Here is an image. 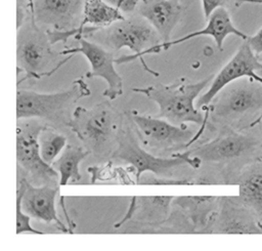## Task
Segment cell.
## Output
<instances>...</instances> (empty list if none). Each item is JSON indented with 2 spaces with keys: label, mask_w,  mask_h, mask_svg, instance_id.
Segmentation results:
<instances>
[{
  "label": "cell",
  "mask_w": 262,
  "mask_h": 251,
  "mask_svg": "<svg viewBox=\"0 0 262 251\" xmlns=\"http://www.w3.org/2000/svg\"><path fill=\"white\" fill-rule=\"evenodd\" d=\"M205 234H262L260 218L237 198L221 197Z\"/></svg>",
  "instance_id": "obj_13"
},
{
  "label": "cell",
  "mask_w": 262,
  "mask_h": 251,
  "mask_svg": "<svg viewBox=\"0 0 262 251\" xmlns=\"http://www.w3.org/2000/svg\"><path fill=\"white\" fill-rule=\"evenodd\" d=\"M238 200L262 220V163H254L243 170L238 179Z\"/></svg>",
  "instance_id": "obj_20"
},
{
  "label": "cell",
  "mask_w": 262,
  "mask_h": 251,
  "mask_svg": "<svg viewBox=\"0 0 262 251\" xmlns=\"http://www.w3.org/2000/svg\"><path fill=\"white\" fill-rule=\"evenodd\" d=\"M52 45L47 30L40 28L31 13L16 35L17 73L25 74L24 80L50 76L73 56L58 59L61 54L53 51Z\"/></svg>",
  "instance_id": "obj_4"
},
{
  "label": "cell",
  "mask_w": 262,
  "mask_h": 251,
  "mask_svg": "<svg viewBox=\"0 0 262 251\" xmlns=\"http://www.w3.org/2000/svg\"><path fill=\"white\" fill-rule=\"evenodd\" d=\"M39 144L43 160L52 165L57 156L67 147V137L59 133L56 128L46 124L39 134Z\"/></svg>",
  "instance_id": "obj_23"
},
{
  "label": "cell",
  "mask_w": 262,
  "mask_h": 251,
  "mask_svg": "<svg viewBox=\"0 0 262 251\" xmlns=\"http://www.w3.org/2000/svg\"><path fill=\"white\" fill-rule=\"evenodd\" d=\"M214 76L193 83L186 82L184 78L172 84H158L147 87H134L132 90L141 93L159 106L157 117L164 118L175 125L194 123L203 126L207 124L208 113L205 116L198 110L194 100L201 91L212 82Z\"/></svg>",
  "instance_id": "obj_3"
},
{
  "label": "cell",
  "mask_w": 262,
  "mask_h": 251,
  "mask_svg": "<svg viewBox=\"0 0 262 251\" xmlns=\"http://www.w3.org/2000/svg\"><path fill=\"white\" fill-rule=\"evenodd\" d=\"M260 144V140L254 135L227 130L186 153L189 157L198 158L202 162L220 163L248 156L254 153Z\"/></svg>",
  "instance_id": "obj_12"
},
{
  "label": "cell",
  "mask_w": 262,
  "mask_h": 251,
  "mask_svg": "<svg viewBox=\"0 0 262 251\" xmlns=\"http://www.w3.org/2000/svg\"><path fill=\"white\" fill-rule=\"evenodd\" d=\"M225 2H226V0H202L205 18L208 19L209 16L211 15V13L218 7L224 6Z\"/></svg>",
  "instance_id": "obj_26"
},
{
  "label": "cell",
  "mask_w": 262,
  "mask_h": 251,
  "mask_svg": "<svg viewBox=\"0 0 262 251\" xmlns=\"http://www.w3.org/2000/svg\"><path fill=\"white\" fill-rule=\"evenodd\" d=\"M124 127L123 115L108 102L77 107L70 125L84 147L97 159L112 158Z\"/></svg>",
  "instance_id": "obj_1"
},
{
  "label": "cell",
  "mask_w": 262,
  "mask_h": 251,
  "mask_svg": "<svg viewBox=\"0 0 262 251\" xmlns=\"http://www.w3.org/2000/svg\"><path fill=\"white\" fill-rule=\"evenodd\" d=\"M88 38L112 52H117L122 48H128L133 54L119 57L116 59V64L129 62L139 58L145 71L156 77L159 76V73L146 66L142 54L148 48L160 44L162 40L154 27L141 15L139 17L124 18L108 27L98 29L89 35Z\"/></svg>",
  "instance_id": "obj_5"
},
{
  "label": "cell",
  "mask_w": 262,
  "mask_h": 251,
  "mask_svg": "<svg viewBox=\"0 0 262 251\" xmlns=\"http://www.w3.org/2000/svg\"><path fill=\"white\" fill-rule=\"evenodd\" d=\"M39 120L18 122L16 126V160L25 176L33 178L34 184H54L59 175L52 165L47 164L40 152L39 134L45 127ZM59 184V183H58Z\"/></svg>",
  "instance_id": "obj_9"
},
{
  "label": "cell",
  "mask_w": 262,
  "mask_h": 251,
  "mask_svg": "<svg viewBox=\"0 0 262 251\" xmlns=\"http://www.w3.org/2000/svg\"><path fill=\"white\" fill-rule=\"evenodd\" d=\"M173 196H141L133 197L130 208L116 227L125 223L131 218L132 223L141 227H161L171 215V205H173Z\"/></svg>",
  "instance_id": "obj_17"
},
{
  "label": "cell",
  "mask_w": 262,
  "mask_h": 251,
  "mask_svg": "<svg viewBox=\"0 0 262 251\" xmlns=\"http://www.w3.org/2000/svg\"><path fill=\"white\" fill-rule=\"evenodd\" d=\"M77 40L80 43L78 47L63 49L60 51V54L74 55L81 53L84 55L91 67V70L85 76L87 78H102L107 84L102 95L111 100L117 98L123 93V79L115 69L116 59L114 52L85 37H80Z\"/></svg>",
  "instance_id": "obj_11"
},
{
  "label": "cell",
  "mask_w": 262,
  "mask_h": 251,
  "mask_svg": "<svg viewBox=\"0 0 262 251\" xmlns=\"http://www.w3.org/2000/svg\"><path fill=\"white\" fill-rule=\"evenodd\" d=\"M112 6L118 8L123 13H130L133 12L139 4L145 0H104Z\"/></svg>",
  "instance_id": "obj_25"
},
{
  "label": "cell",
  "mask_w": 262,
  "mask_h": 251,
  "mask_svg": "<svg viewBox=\"0 0 262 251\" xmlns=\"http://www.w3.org/2000/svg\"><path fill=\"white\" fill-rule=\"evenodd\" d=\"M129 122L130 124L123 127L120 133L118 145L113 153L112 159L130 164L135 170L136 183L139 182L144 172H151L158 176H162L169 174L172 169L180 166L187 165L193 169H198L201 166L202 161L198 158L189 157L186 151L175 153L171 157H160L147 152L141 147V140L132 122L130 120Z\"/></svg>",
  "instance_id": "obj_6"
},
{
  "label": "cell",
  "mask_w": 262,
  "mask_h": 251,
  "mask_svg": "<svg viewBox=\"0 0 262 251\" xmlns=\"http://www.w3.org/2000/svg\"><path fill=\"white\" fill-rule=\"evenodd\" d=\"M207 20H208L207 26L204 29L191 32V33L184 35L183 37L175 39V40L161 42L160 44L155 45V46L148 48L147 50H145L142 55L159 53L163 50H168L169 48H171L174 45L183 43L187 40H190L192 38L200 37V36H211L214 39L216 46L219 50L223 49L224 40L226 39V37L228 35H234L243 40H247L249 37L242 31H239L237 28H235V26L233 25V23L231 20L229 12L227 11V9L224 6H221V7H218L217 9H215L211 13V15L209 16V18Z\"/></svg>",
  "instance_id": "obj_16"
},
{
  "label": "cell",
  "mask_w": 262,
  "mask_h": 251,
  "mask_svg": "<svg viewBox=\"0 0 262 251\" xmlns=\"http://www.w3.org/2000/svg\"><path fill=\"white\" fill-rule=\"evenodd\" d=\"M239 3H255V4H262V0H236Z\"/></svg>",
  "instance_id": "obj_28"
},
{
  "label": "cell",
  "mask_w": 262,
  "mask_h": 251,
  "mask_svg": "<svg viewBox=\"0 0 262 251\" xmlns=\"http://www.w3.org/2000/svg\"><path fill=\"white\" fill-rule=\"evenodd\" d=\"M126 116L132 122L144 145L158 151L174 152V154L189 147L205 130V126H201L195 132L187 124L175 125L164 118L142 115L137 111H128Z\"/></svg>",
  "instance_id": "obj_8"
},
{
  "label": "cell",
  "mask_w": 262,
  "mask_h": 251,
  "mask_svg": "<svg viewBox=\"0 0 262 251\" xmlns=\"http://www.w3.org/2000/svg\"><path fill=\"white\" fill-rule=\"evenodd\" d=\"M137 9L139 15L154 27L162 42L171 40L172 32L183 13L180 0H145Z\"/></svg>",
  "instance_id": "obj_18"
},
{
  "label": "cell",
  "mask_w": 262,
  "mask_h": 251,
  "mask_svg": "<svg viewBox=\"0 0 262 251\" xmlns=\"http://www.w3.org/2000/svg\"><path fill=\"white\" fill-rule=\"evenodd\" d=\"M220 200L218 196H181L174 198L173 205L186 215L194 233L204 234L219 209Z\"/></svg>",
  "instance_id": "obj_19"
},
{
  "label": "cell",
  "mask_w": 262,
  "mask_h": 251,
  "mask_svg": "<svg viewBox=\"0 0 262 251\" xmlns=\"http://www.w3.org/2000/svg\"><path fill=\"white\" fill-rule=\"evenodd\" d=\"M85 1H87V0H85Z\"/></svg>",
  "instance_id": "obj_30"
},
{
  "label": "cell",
  "mask_w": 262,
  "mask_h": 251,
  "mask_svg": "<svg viewBox=\"0 0 262 251\" xmlns=\"http://www.w3.org/2000/svg\"><path fill=\"white\" fill-rule=\"evenodd\" d=\"M16 192L20 195V205L27 214L45 222H54L64 233H71L58 218L55 208V198L58 193L56 186L51 184H34L25 176L20 178Z\"/></svg>",
  "instance_id": "obj_15"
},
{
  "label": "cell",
  "mask_w": 262,
  "mask_h": 251,
  "mask_svg": "<svg viewBox=\"0 0 262 251\" xmlns=\"http://www.w3.org/2000/svg\"><path fill=\"white\" fill-rule=\"evenodd\" d=\"M123 12L112 6L104 0H87L85 1L83 19L80 29L85 26L102 29L114 23L124 19Z\"/></svg>",
  "instance_id": "obj_22"
},
{
  "label": "cell",
  "mask_w": 262,
  "mask_h": 251,
  "mask_svg": "<svg viewBox=\"0 0 262 251\" xmlns=\"http://www.w3.org/2000/svg\"><path fill=\"white\" fill-rule=\"evenodd\" d=\"M91 91L83 78L75 80L67 90L54 93H39L28 89L16 92V119H41L52 127L70 128L76 103Z\"/></svg>",
  "instance_id": "obj_2"
},
{
  "label": "cell",
  "mask_w": 262,
  "mask_h": 251,
  "mask_svg": "<svg viewBox=\"0 0 262 251\" xmlns=\"http://www.w3.org/2000/svg\"><path fill=\"white\" fill-rule=\"evenodd\" d=\"M90 154L83 145L67 144L60 156L52 163V167L59 175V186L67 185L70 181H80L82 174L80 172L81 162Z\"/></svg>",
  "instance_id": "obj_21"
},
{
  "label": "cell",
  "mask_w": 262,
  "mask_h": 251,
  "mask_svg": "<svg viewBox=\"0 0 262 251\" xmlns=\"http://www.w3.org/2000/svg\"><path fill=\"white\" fill-rule=\"evenodd\" d=\"M258 74H259V75H260V76H262V69H261V70H260V71H259V72H258Z\"/></svg>",
  "instance_id": "obj_29"
},
{
  "label": "cell",
  "mask_w": 262,
  "mask_h": 251,
  "mask_svg": "<svg viewBox=\"0 0 262 251\" xmlns=\"http://www.w3.org/2000/svg\"><path fill=\"white\" fill-rule=\"evenodd\" d=\"M31 13L36 23L51 30L71 31L80 27L85 0H30Z\"/></svg>",
  "instance_id": "obj_14"
},
{
  "label": "cell",
  "mask_w": 262,
  "mask_h": 251,
  "mask_svg": "<svg viewBox=\"0 0 262 251\" xmlns=\"http://www.w3.org/2000/svg\"><path fill=\"white\" fill-rule=\"evenodd\" d=\"M252 50L257 54L262 53V28L253 36H249L248 39L246 40Z\"/></svg>",
  "instance_id": "obj_27"
},
{
  "label": "cell",
  "mask_w": 262,
  "mask_h": 251,
  "mask_svg": "<svg viewBox=\"0 0 262 251\" xmlns=\"http://www.w3.org/2000/svg\"><path fill=\"white\" fill-rule=\"evenodd\" d=\"M31 216L24 212L20 205V195L16 192V228L15 234L19 235L23 233H32L35 235H43L42 231L33 227L30 223Z\"/></svg>",
  "instance_id": "obj_24"
},
{
  "label": "cell",
  "mask_w": 262,
  "mask_h": 251,
  "mask_svg": "<svg viewBox=\"0 0 262 251\" xmlns=\"http://www.w3.org/2000/svg\"><path fill=\"white\" fill-rule=\"evenodd\" d=\"M262 69V62L259 61L257 54L252 50L246 40L238 47L237 51L230 60L214 76L209 89L196 100V108H207L213 98L229 83L242 79L251 78L262 83V76L258 72Z\"/></svg>",
  "instance_id": "obj_10"
},
{
  "label": "cell",
  "mask_w": 262,
  "mask_h": 251,
  "mask_svg": "<svg viewBox=\"0 0 262 251\" xmlns=\"http://www.w3.org/2000/svg\"><path fill=\"white\" fill-rule=\"evenodd\" d=\"M205 109L208 118L221 124L256 115L262 112V83L251 78L235 80L220 90Z\"/></svg>",
  "instance_id": "obj_7"
}]
</instances>
